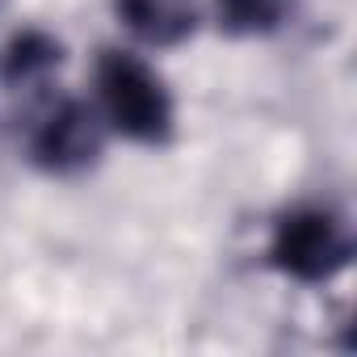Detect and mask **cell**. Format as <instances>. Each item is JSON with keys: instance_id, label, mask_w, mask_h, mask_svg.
Returning <instances> with one entry per match:
<instances>
[{"instance_id": "3", "label": "cell", "mask_w": 357, "mask_h": 357, "mask_svg": "<svg viewBox=\"0 0 357 357\" xmlns=\"http://www.w3.org/2000/svg\"><path fill=\"white\" fill-rule=\"evenodd\" d=\"M105 143V118L93 101L63 97L43 109L30 130V160L51 176H76L97 164Z\"/></svg>"}, {"instance_id": "4", "label": "cell", "mask_w": 357, "mask_h": 357, "mask_svg": "<svg viewBox=\"0 0 357 357\" xmlns=\"http://www.w3.org/2000/svg\"><path fill=\"white\" fill-rule=\"evenodd\" d=\"M114 13L147 47H176L198 26L194 0H114Z\"/></svg>"}, {"instance_id": "1", "label": "cell", "mask_w": 357, "mask_h": 357, "mask_svg": "<svg viewBox=\"0 0 357 357\" xmlns=\"http://www.w3.org/2000/svg\"><path fill=\"white\" fill-rule=\"evenodd\" d=\"M97 109L118 135L164 147L172 139V97L164 80L130 51L105 47L97 55Z\"/></svg>"}, {"instance_id": "7", "label": "cell", "mask_w": 357, "mask_h": 357, "mask_svg": "<svg viewBox=\"0 0 357 357\" xmlns=\"http://www.w3.org/2000/svg\"><path fill=\"white\" fill-rule=\"evenodd\" d=\"M0 5H5V0H0Z\"/></svg>"}, {"instance_id": "2", "label": "cell", "mask_w": 357, "mask_h": 357, "mask_svg": "<svg viewBox=\"0 0 357 357\" xmlns=\"http://www.w3.org/2000/svg\"><path fill=\"white\" fill-rule=\"evenodd\" d=\"M353 257V236L340 223V215L324 211V206H298L286 211L273 227V244H269V265L282 269L294 282H332Z\"/></svg>"}, {"instance_id": "6", "label": "cell", "mask_w": 357, "mask_h": 357, "mask_svg": "<svg viewBox=\"0 0 357 357\" xmlns=\"http://www.w3.org/2000/svg\"><path fill=\"white\" fill-rule=\"evenodd\" d=\"M290 13V0H219V26L236 38L273 34Z\"/></svg>"}, {"instance_id": "5", "label": "cell", "mask_w": 357, "mask_h": 357, "mask_svg": "<svg viewBox=\"0 0 357 357\" xmlns=\"http://www.w3.org/2000/svg\"><path fill=\"white\" fill-rule=\"evenodd\" d=\"M59 63H63V51H59V43L51 34L22 30L5 47V68H0V76H5V84H13V89H30V84H43Z\"/></svg>"}]
</instances>
